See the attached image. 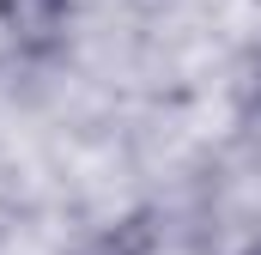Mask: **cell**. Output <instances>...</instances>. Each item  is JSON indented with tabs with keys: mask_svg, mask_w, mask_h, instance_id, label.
<instances>
[{
	"mask_svg": "<svg viewBox=\"0 0 261 255\" xmlns=\"http://www.w3.org/2000/svg\"><path fill=\"white\" fill-rule=\"evenodd\" d=\"M73 0H0V31L24 61H49L67 43Z\"/></svg>",
	"mask_w": 261,
	"mask_h": 255,
	"instance_id": "obj_1",
	"label": "cell"
},
{
	"mask_svg": "<svg viewBox=\"0 0 261 255\" xmlns=\"http://www.w3.org/2000/svg\"><path fill=\"white\" fill-rule=\"evenodd\" d=\"M243 255H261V243H255V249H243Z\"/></svg>",
	"mask_w": 261,
	"mask_h": 255,
	"instance_id": "obj_3",
	"label": "cell"
},
{
	"mask_svg": "<svg viewBox=\"0 0 261 255\" xmlns=\"http://www.w3.org/2000/svg\"><path fill=\"white\" fill-rule=\"evenodd\" d=\"M110 255H146V231H128L122 243H110Z\"/></svg>",
	"mask_w": 261,
	"mask_h": 255,
	"instance_id": "obj_2",
	"label": "cell"
}]
</instances>
